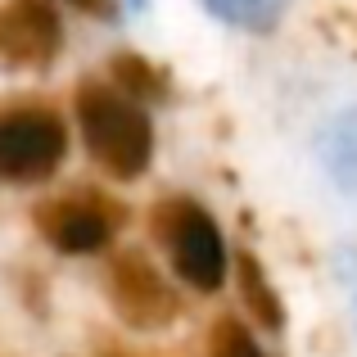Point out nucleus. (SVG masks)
Instances as JSON below:
<instances>
[{
    "mask_svg": "<svg viewBox=\"0 0 357 357\" xmlns=\"http://www.w3.org/2000/svg\"><path fill=\"white\" fill-rule=\"evenodd\" d=\"M77 122L91 154L118 176H140L154 154V127L136 100L118 96L109 86H82L77 96Z\"/></svg>",
    "mask_w": 357,
    "mask_h": 357,
    "instance_id": "1",
    "label": "nucleus"
},
{
    "mask_svg": "<svg viewBox=\"0 0 357 357\" xmlns=\"http://www.w3.org/2000/svg\"><path fill=\"white\" fill-rule=\"evenodd\" d=\"M158 236H163L172 267L181 271V280H190L195 289H218L227 276V244H222L213 218L190 199H172L158 208Z\"/></svg>",
    "mask_w": 357,
    "mask_h": 357,
    "instance_id": "2",
    "label": "nucleus"
},
{
    "mask_svg": "<svg viewBox=\"0 0 357 357\" xmlns=\"http://www.w3.org/2000/svg\"><path fill=\"white\" fill-rule=\"evenodd\" d=\"M68 149V131L45 109L0 114V176L5 181H36L54 172Z\"/></svg>",
    "mask_w": 357,
    "mask_h": 357,
    "instance_id": "3",
    "label": "nucleus"
},
{
    "mask_svg": "<svg viewBox=\"0 0 357 357\" xmlns=\"http://www.w3.org/2000/svg\"><path fill=\"white\" fill-rule=\"evenodd\" d=\"M109 298H114L118 317L136 331H163L176 321L181 303H176V289L158 276V267L145 253L127 249L114 258L109 267Z\"/></svg>",
    "mask_w": 357,
    "mask_h": 357,
    "instance_id": "4",
    "label": "nucleus"
},
{
    "mask_svg": "<svg viewBox=\"0 0 357 357\" xmlns=\"http://www.w3.org/2000/svg\"><path fill=\"white\" fill-rule=\"evenodd\" d=\"M63 27L50 0H9L0 9V54L14 63H50L59 54Z\"/></svg>",
    "mask_w": 357,
    "mask_h": 357,
    "instance_id": "5",
    "label": "nucleus"
},
{
    "mask_svg": "<svg viewBox=\"0 0 357 357\" xmlns=\"http://www.w3.org/2000/svg\"><path fill=\"white\" fill-rule=\"evenodd\" d=\"M41 231L54 249L63 253H96L109 244V218L105 208L86 199H59L50 208H41Z\"/></svg>",
    "mask_w": 357,
    "mask_h": 357,
    "instance_id": "6",
    "label": "nucleus"
},
{
    "mask_svg": "<svg viewBox=\"0 0 357 357\" xmlns=\"http://www.w3.org/2000/svg\"><path fill=\"white\" fill-rule=\"evenodd\" d=\"M240 289H244V303H249L253 321L267 326V331H280V321H285L280 298H276V289L267 285V271H262V262L253 258V253H240Z\"/></svg>",
    "mask_w": 357,
    "mask_h": 357,
    "instance_id": "7",
    "label": "nucleus"
},
{
    "mask_svg": "<svg viewBox=\"0 0 357 357\" xmlns=\"http://www.w3.org/2000/svg\"><path fill=\"white\" fill-rule=\"evenodd\" d=\"M204 5H208L213 14L240 23V27H271L276 14L285 9V0H204Z\"/></svg>",
    "mask_w": 357,
    "mask_h": 357,
    "instance_id": "8",
    "label": "nucleus"
},
{
    "mask_svg": "<svg viewBox=\"0 0 357 357\" xmlns=\"http://www.w3.org/2000/svg\"><path fill=\"white\" fill-rule=\"evenodd\" d=\"M118 82L127 91H136V96H158V91H163V77H158L145 59H136V54H122L118 59Z\"/></svg>",
    "mask_w": 357,
    "mask_h": 357,
    "instance_id": "9",
    "label": "nucleus"
},
{
    "mask_svg": "<svg viewBox=\"0 0 357 357\" xmlns=\"http://www.w3.org/2000/svg\"><path fill=\"white\" fill-rule=\"evenodd\" d=\"M213 357H262V349L249 340V331L236 321H222L213 331Z\"/></svg>",
    "mask_w": 357,
    "mask_h": 357,
    "instance_id": "10",
    "label": "nucleus"
},
{
    "mask_svg": "<svg viewBox=\"0 0 357 357\" xmlns=\"http://www.w3.org/2000/svg\"><path fill=\"white\" fill-rule=\"evenodd\" d=\"M77 9H86V14H105V0H73Z\"/></svg>",
    "mask_w": 357,
    "mask_h": 357,
    "instance_id": "11",
    "label": "nucleus"
},
{
    "mask_svg": "<svg viewBox=\"0 0 357 357\" xmlns=\"http://www.w3.org/2000/svg\"><path fill=\"white\" fill-rule=\"evenodd\" d=\"M105 357H136V353H127V349H105Z\"/></svg>",
    "mask_w": 357,
    "mask_h": 357,
    "instance_id": "12",
    "label": "nucleus"
}]
</instances>
